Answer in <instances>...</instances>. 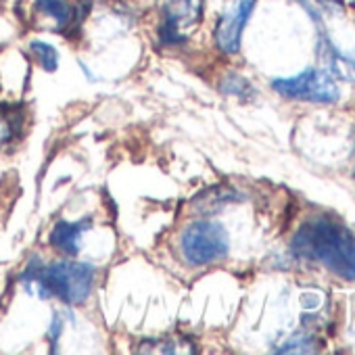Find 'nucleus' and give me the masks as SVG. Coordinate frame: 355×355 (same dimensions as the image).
I'll return each instance as SVG.
<instances>
[{
    "mask_svg": "<svg viewBox=\"0 0 355 355\" xmlns=\"http://www.w3.org/2000/svg\"><path fill=\"white\" fill-rule=\"evenodd\" d=\"M291 251L295 257L315 261L345 280L355 278V236L332 218L320 216L305 222L293 236Z\"/></svg>",
    "mask_w": 355,
    "mask_h": 355,
    "instance_id": "nucleus-1",
    "label": "nucleus"
},
{
    "mask_svg": "<svg viewBox=\"0 0 355 355\" xmlns=\"http://www.w3.org/2000/svg\"><path fill=\"white\" fill-rule=\"evenodd\" d=\"M96 272L84 261H57L44 266L38 257L21 274L26 288L40 297H57L67 305H82L94 288Z\"/></svg>",
    "mask_w": 355,
    "mask_h": 355,
    "instance_id": "nucleus-2",
    "label": "nucleus"
},
{
    "mask_svg": "<svg viewBox=\"0 0 355 355\" xmlns=\"http://www.w3.org/2000/svg\"><path fill=\"white\" fill-rule=\"evenodd\" d=\"M230 239L222 224L199 220L180 236V251L189 266H209L228 255Z\"/></svg>",
    "mask_w": 355,
    "mask_h": 355,
    "instance_id": "nucleus-3",
    "label": "nucleus"
},
{
    "mask_svg": "<svg viewBox=\"0 0 355 355\" xmlns=\"http://www.w3.org/2000/svg\"><path fill=\"white\" fill-rule=\"evenodd\" d=\"M272 88L293 101H307V103H322V105H332L340 98L338 84L328 71L320 69H305L297 76L291 78H278L272 82Z\"/></svg>",
    "mask_w": 355,
    "mask_h": 355,
    "instance_id": "nucleus-4",
    "label": "nucleus"
},
{
    "mask_svg": "<svg viewBox=\"0 0 355 355\" xmlns=\"http://www.w3.org/2000/svg\"><path fill=\"white\" fill-rule=\"evenodd\" d=\"M205 0H163V24L161 42L163 44H182L203 15Z\"/></svg>",
    "mask_w": 355,
    "mask_h": 355,
    "instance_id": "nucleus-5",
    "label": "nucleus"
},
{
    "mask_svg": "<svg viewBox=\"0 0 355 355\" xmlns=\"http://www.w3.org/2000/svg\"><path fill=\"white\" fill-rule=\"evenodd\" d=\"M257 0H232L216 26V44L226 55H236L241 51V38L245 26L255 9Z\"/></svg>",
    "mask_w": 355,
    "mask_h": 355,
    "instance_id": "nucleus-6",
    "label": "nucleus"
},
{
    "mask_svg": "<svg viewBox=\"0 0 355 355\" xmlns=\"http://www.w3.org/2000/svg\"><path fill=\"white\" fill-rule=\"evenodd\" d=\"M301 5L305 7V11L318 26V57L326 65L328 73L336 76L338 80H345V82H355V53H343L326 34L322 17L315 13V9H311L305 0H301Z\"/></svg>",
    "mask_w": 355,
    "mask_h": 355,
    "instance_id": "nucleus-7",
    "label": "nucleus"
},
{
    "mask_svg": "<svg viewBox=\"0 0 355 355\" xmlns=\"http://www.w3.org/2000/svg\"><path fill=\"white\" fill-rule=\"evenodd\" d=\"M90 220H80V222H67V220H59L55 224V228L51 230V245L59 251H63L65 255H78L80 253V243L84 232L90 230Z\"/></svg>",
    "mask_w": 355,
    "mask_h": 355,
    "instance_id": "nucleus-8",
    "label": "nucleus"
},
{
    "mask_svg": "<svg viewBox=\"0 0 355 355\" xmlns=\"http://www.w3.org/2000/svg\"><path fill=\"white\" fill-rule=\"evenodd\" d=\"M36 9L51 17L59 30H71L78 28L82 21V11L69 5L67 0H36Z\"/></svg>",
    "mask_w": 355,
    "mask_h": 355,
    "instance_id": "nucleus-9",
    "label": "nucleus"
},
{
    "mask_svg": "<svg viewBox=\"0 0 355 355\" xmlns=\"http://www.w3.org/2000/svg\"><path fill=\"white\" fill-rule=\"evenodd\" d=\"M30 49L36 55V59H38V63L42 65L44 71H49V73L57 71V67H59V53H57L55 46H51L46 42H40V40H34L30 44Z\"/></svg>",
    "mask_w": 355,
    "mask_h": 355,
    "instance_id": "nucleus-10",
    "label": "nucleus"
},
{
    "mask_svg": "<svg viewBox=\"0 0 355 355\" xmlns=\"http://www.w3.org/2000/svg\"><path fill=\"white\" fill-rule=\"evenodd\" d=\"M222 90L226 94L241 96V98H253V94H255V88L249 84V80L243 76H234V73L226 78V82L222 84Z\"/></svg>",
    "mask_w": 355,
    "mask_h": 355,
    "instance_id": "nucleus-11",
    "label": "nucleus"
},
{
    "mask_svg": "<svg viewBox=\"0 0 355 355\" xmlns=\"http://www.w3.org/2000/svg\"><path fill=\"white\" fill-rule=\"evenodd\" d=\"M307 351H311V338L305 336V334L293 336L291 340H286V343L278 349V353H307Z\"/></svg>",
    "mask_w": 355,
    "mask_h": 355,
    "instance_id": "nucleus-12",
    "label": "nucleus"
},
{
    "mask_svg": "<svg viewBox=\"0 0 355 355\" xmlns=\"http://www.w3.org/2000/svg\"><path fill=\"white\" fill-rule=\"evenodd\" d=\"M315 3L320 7H324L326 11H330V13H340L343 7H345V0H315Z\"/></svg>",
    "mask_w": 355,
    "mask_h": 355,
    "instance_id": "nucleus-13",
    "label": "nucleus"
}]
</instances>
